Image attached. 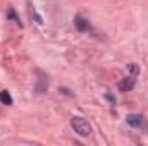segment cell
Segmentation results:
<instances>
[{"instance_id": "1", "label": "cell", "mask_w": 148, "mask_h": 146, "mask_svg": "<svg viewBox=\"0 0 148 146\" xmlns=\"http://www.w3.org/2000/svg\"><path fill=\"white\" fill-rule=\"evenodd\" d=\"M71 126H73L74 132H77L79 136H90L91 134V126L83 117H73L71 119Z\"/></svg>"}, {"instance_id": "2", "label": "cell", "mask_w": 148, "mask_h": 146, "mask_svg": "<svg viewBox=\"0 0 148 146\" xmlns=\"http://www.w3.org/2000/svg\"><path fill=\"white\" fill-rule=\"evenodd\" d=\"M134 84H136V77H134V76H127V77H124V79L119 83V91L127 93V91H131V89L134 88Z\"/></svg>"}, {"instance_id": "3", "label": "cell", "mask_w": 148, "mask_h": 146, "mask_svg": "<svg viewBox=\"0 0 148 146\" xmlns=\"http://www.w3.org/2000/svg\"><path fill=\"white\" fill-rule=\"evenodd\" d=\"M126 122H127L131 127H140V126L143 124V115H140V113H129V115L126 117Z\"/></svg>"}, {"instance_id": "4", "label": "cell", "mask_w": 148, "mask_h": 146, "mask_svg": "<svg viewBox=\"0 0 148 146\" xmlns=\"http://www.w3.org/2000/svg\"><path fill=\"white\" fill-rule=\"evenodd\" d=\"M74 26H76L79 31H86V29H88V23H86L81 16H76V19H74Z\"/></svg>"}, {"instance_id": "5", "label": "cell", "mask_w": 148, "mask_h": 146, "mask_svg": "<svg viewBox=\"0 0 148 146\" xmlns=\"http://www.w3.org/2000/svg\"><path fill=\"white\" fill-rule=\"evenodd\" d=\"M0 102L3 105H12V96L9 91H0Z\"/></svg>"}]
</instances>
